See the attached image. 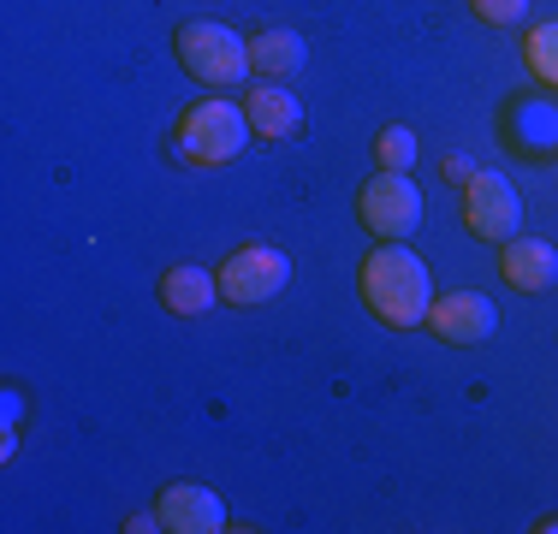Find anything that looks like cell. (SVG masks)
<instances>
[{
	"label": "cell",
	"instance_id": "obj_1",
	"mask_svg": "<svg viewBox=\"0 0 558 534\" xmlns=\"http://www.w3.org/2000/svg\"><path fill=\"white\" fill-rule=\"evenodd\" d=\"M356 291H363V310L375 320H387L392 332H416L428 327V310H434V274L428 262L416 256L410 244H375L356 267Z\"/></svg>",
	"mask_w": 558,
	"mask_h": 534
},
{
	"label": "cell",
	"instance_id": "obj_2",
	"mask_svg": "<svg viewBox=\"0 0 558 534\" xmlns=\"http://www.w3.org/2000/svg\"><path fill=\"white\" fill-rule=\"evenodd\" d=\"M256 137L250 131L244 101L232 96H203L179 113V131H172V149H179L191 167H226V160L244 155V143Z\"/></svg>",
	"mask_w": 558,
	"mask_h": 534
},
{
	"label": "cell",
	"instance_id": "obj_3",
	"mask_svg": "<svg viewBox=\"0 0 558 534\" xmlns=\"http://www.w3.org/2000/svg\"><path fill=\"white\" fill-rule=\"evenodd\" d=\"M172 53L203 89H238L250 77V36L220 19H191L172 31Z\"/></svg>",
	"mask_w": 558,
	"mask_h": 534
},
{
	"label": "cell",
	"instance_id": "obj_4",
	"mask_svg": "<svg viewBox=\"0 0 558 534\" xmlns=\"http://www.w3.org/2000/svg\"><path fill=\"white\" fill-rule=\"evenodd\" d=\"M422 214H428V203H422V184L410 179V172H368L363 191H356V220H363L368 238H380V244H404V238H416Z\"/></svg>",
	"mask_w": 558,
	"mask_h": 534
},
{
	"label": "cell",
	"instance_id": "obj_5",
	"mask_svg": "<svg viewBox=\"0 0 558 534\" xmlns=\"http://www.w3.org/2000/svg\"><path fill=\"white\" fill-rule=\"evenodd\" d=\"M215 279H220V303L256 310V303H274L279 291L291 286V256L274 244H244L215 267Z\"/></svg>",
	"mask_w": 558,
	"mask_h": 534
},
{
	"label": "cell",
	"instance_id": "obj_6",
	"mask_svg": "<svg viewBox=\"0 0 558 534\" xmlns=\"http://www.w3.org/2000/svg\"><path fill=\"white\" fill-rule=\"evenodd\" d=\"M463 226H470V238H482V244H511L517 232H523V196L511 191V179L505 172H487L475 167V179L463 184Z\"/></svg>",
	"mask_w": 558,
	"mask_h": 534
},
{
	"label": "cell",
	"instance_id": "obj_7",
	"mask_svg": "<svg viewBox=\"0 0 558 534\" xmlns=\"http://www.w3.org/2000/svg\"><path fill=\"white\" fill-rule=\"evenodd\" d=\"M428 332L440 344H487L499 332V310L482 291H446L428 310Z\"/></svg>",
	"mask_w": 558,
	"mask_h": 534
},
{
	"label": "cell",
	"instance_id": "obj_8",
	"mask_svg": "<svg viewBox=\"0 0 558 534\" xmlns=\"http://www.w3.org/2000/svg\"><path fill=\"white\" fill-rule=\"evenodd\" d=\"M155 517H161L167 534H220L226 529V499L203 481H172L155 499Z\"/></svg>",
	"mask_w": 558,
	"mask_h": 534
},
{
	"label": "cell",
	"instance_id": "obj_9",
	"mask_svg": "<svg viewBox=\"0 0 558 534\" xmlns=\"http://www.w3.org/2000/svg\"><path fill=\"white\" fill-rule=\"evenodd\" d=\"M499 279L511 291H523V298H535V291H547L558 279V250L547 238H523L517 232L511 244H499Z\"/></svg>",
	"mask_w": 558,
	"mask_h": 534
},
{
	"label": "cell",
	"instance_id": "obj_10",
	"mask_svg": "<svg viewBox=\"0 0 558 534\" xmlns=\"http://www.w3.org/2000/svg\"><path fill=\"white\" fill-rule=\"evenodd\" d=\"M244 113H250V131H256L262 143H286V137H298V125H303V101L291 96L286 84H268V77H256V84L244 89Z\"/></svg>",
	"mask_w": 558,
	"mask_h": 534
},
{
	"label": "cell",
	"instance_id": "obj_11",
	"mask_svg": "<svg viewBox=\"0 0 558 534\" xmlns=\"http://www.w3.org/2000/svg\"><path fill=\"white\" fill-rule=\"evenodd\" d=\"M505 131H511L517 149L535 155V160L558 155V107H553V101H541V96L511 101V113H505Z\"/></svg>",
	"mask_w": 558,
	"mask_h": 534
},
{
	"label": "cell",
	"instance_id": "obj_12",
	"mask_svg": "<svg viewBox=\"0 0 558 534\" xmlns=\"http://www.w3.org/2000/svg\"><path fill=\"white\" fill-rule=\"evenodd\" d=\"M310 65V48H303L298 31H256L250 36V72L268 77V84H291V77Z\"/></svg>",
	"mask_w": 558,
	"mask_h": 534
},
{
	"label": "cell",
	"instance_id": "obj_13",
	"mask_svg": "<svg viewBox=\"0 0 558 534\" xmlns=\"http://www.w3.org/2000/svg\"><path fill=\"white\" fill-rule=\"evenodd\" d=\"M161 303H167V315H208L220 303V279L196 262H179L161 274Z\"/></svg>",
	"mask_w": 558,
	"mask_h": 534
},
{
	"label": "cell",
	"instance_id": "obj_14",
	"mask_svg": "<svg viewBox=\"0 0 558 534\" xmlns=\"http://www.w3.org/2000/svg\"><path fill=\"white\" fill-rule=\"evenodd\" d=\"M523 60H529V77H535V84L558 89V19H547V24H535V31H529Z\"/></svg>",
	"mask_w": 558,
	"mask_h": 534
},
{
	"label": "cell",
	"instance_id": "obj_15",
	"mask_svg": "<svg viewBox=\"0 0 558 534\" xmlns=\"http://www.w3.org/2000/svg\"><path fill=\"white\" fill-rule=\"evenodd\" d=\"M375 155H380V167H392V172H410L416 167V155H422V137L410 125H387L375 137Z\"/></svg>",
	"mask_w": 558,
	"mask_h": 534
},
{
	"label": "cell",
	"instance_id": "obj_16",
	"mask_svg": "<svg viewBox=\"0 0 558 534\" xmlns=\"http://www.w3.org/2000/svg\"><path fill=\"white\" fill-rule=\"evenodd\" d=\"M470 12L482 24H499V31H505V24H517L529 12V0H470Z\"/></svg>",
	"mask_w": 558,
	"mask_h": 534
},
{
	"label": "cell",
	"instance_id": "obj_17",
	"mask_svg": "<svg viewBox=\"0 0 558 534\" xmlns=\"http://www.w3.org/2000/svg\"><path fill=\"white\" fill-rule=\"evenodd\" d=\"M446 179H451V184H470V179H475V167H470L463 155H451V160H446Z\"/></svg>",
	"mask_w": 558,
	"mask_h": 534
},
{
	"label": "cell",
	"instance_id": "obj_18",
	"mask_svg": "<svg viewBox=\"0 0 558 534\" xmlns=\"http://www.w3.org/2000/svg\"><path fill=\"white\" fill-rule=\"evenodd\" d=\"M125 529H131V534H155V529H161V517H131Z\"/></svg>",
	"mask_w": 558,
	"mask_h": 534
},
{
	"label": "cell",
	"instance_id": "obj_19",
	"mask_svg": "<svg viewBox=\"0 0 558 534\" xmlns=\"http://www.w3.org/2000/svg\"><path fill=\"white\" fill-rule=\"evenodd\" d=\"M541 534H558V517H541V523H535Z\"/></svg>",
	"mask_w": 558,
	"mask_h": 534
}]
</instances>
